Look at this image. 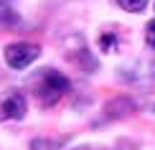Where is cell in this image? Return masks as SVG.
<instances>
[{"mask_svg":"<svg viewBox=\"0 0 155 150\" xmlns=\"http://www.w3.org/2000/svg\"><path fill=\"white\" fill-rule=\"evenodd\" d=\"M31 150H56V142L46 140V138H36V140H31Z\"/></svg>","mask_w":155,"mask_h":150,"instance_id":"52a82bcc","label":"cell"},{"mask_svg":"<svg viewBox=\"0 0 155 150\" xmlns=\"http://www.w3.org/2000/svg\"><path fill=\"white\" fill-rule=\"evenodd\" d=\"M120 8L127 10V13H143L147 8V0H117Z\"/></svg>","mask_w":155,"mask_h":150,"instance_id":"8992f818","label":"cell"},{"mask_svg":"<svg viewBox=\"0 0 155 150\" xmlns=\"http://www.w3.org/2000/svg\"><path fill=\"white\" fill-rule=\"evenodd\" d=\"M28 102L21 92L8 89V92H0V122H10V120H23Z\"/></svg>","mask_w":155,"mask_h":150,"instance_id":"3957f363","label":"cell"},{"mask_svg":"<svg viewBox=\"0 0 155 150\" xmlns=\"http://www.w3.org/2000/svg\"><path fill=\"white\" fill-rule=\"evenodd\" d=\"M69 87H71V84H69V79L61 74V71L48 69V71H43V76L38 79L36 94H38V99H41L43 107H51V104H56L64 94L69 92Z\"/></svg>","mask_w":155,"mask_h":150,"instance_id":"6da1fadb","label":"cell"},{"mask_svg":"<svg viewBox=\"0 0 155 150\" xmlns=\"http://www.w3.org/2000/svg\"><path fill=\"white\" fill-rule=\"evenodd\" d=\"M147 43H150V46H155V21L147 23Z\"/></svg>","mask_w":155,"mask_h":150,"instance_id":"9c48e42d","label":"cell"},{"mask_svg":"<svg viewBox=\"0 0 155 150\" xmlns=\"http://www.w3.org/2000/svg\"><path fill=\"white\" fill-rule=\"evenodd\" d=\"M132 99H127V97H117V99H109L104 104V115L107 117H125L127 112H132Z\"/></svg>","mask_w":155,"mask_h":150,"instance_id":"277c9868","label":"cell"},{"mask_svg":"<svg viewBox=\"0 0 155 150\" xmlns=\"http://www.w3.org/2000/svg\"><path fill=\"white\" fill-rule=\"evenodd\" d=\"M38 56H41V46H38V43H23L21 41V43L5 46V61H8V66L15 69V71L31 66Z\"/></svg>","mask_w":155,"mask_h":150,"instance_id":"7a4b0ae2","label":"cell"},{"mask_svg":"<svg viewBox=\"0 0 155 150\" xmlns=\"http://www.w3.org/2000/svg\"><path fill=\"white\" fill-rule=\"evenodd\" d=\"M114 46H117V38H114L112 33H104V36L99 38V48L102 51H112Z\"/></svg>","mask_w":155,"mask_h":150,"instance_id":"ba28073f","label":"cell"},{"mask_svg":"<svg viewBox=\"0 0 155 150\" xmlns=\"http://www.w3.org/2000/svg\"><path fill=\"white\" fill-rule=\"evenodd\" d=\"M76 150H89V148H76Z\"/></svg>","mask_w":155,"mask_h":150,"instance_id":"30bf717a","label":"cell"},{"mask_svg":"<svg viewBox=\"0 0 155 150\" xmlns=\"http://www.w3.org/2000/svg\"><path fill=\"white\" fill-rule=\"evenodd\" d=\"M21 18L18 13H13L8 5H0V28H10V31H21Z\"/></svg>","mask_w":155,"mask_h":150,"instance_id":"5b68a950","label":"cell"}]
</instances>
